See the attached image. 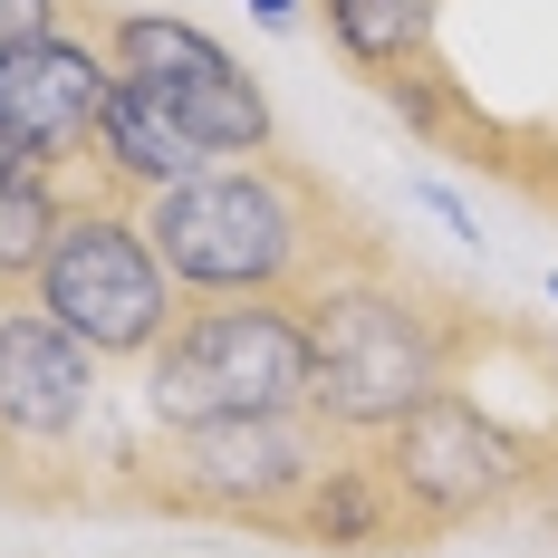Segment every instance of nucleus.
Here are the masks:
<instances>
[{
    "label": "nucleus",
    "instance_id": "f257e3e1",
    "mask_svg": "<svg viewBox=\"0 0 558 558\" xmlns=\"http://www.w3.org/2000/svg\"><path fill=\"white\" fill-rule=\"evenodd\" d=\"M145 231L183 299H270V308H299L337 270L395 251L328 173H308L279 145L213 155L193 183L145 193Z\"/></svg>",
    "mask_w": 558,
    "mask_h": 558
},
{
    "label": "nucleus",
    "instance_id": "f03ea898",
    "mask_svg": "<svg viewBox=\"0 0 558 558\" xmlns=\"http://www.w3.org/2000/svg\"><path fill=\"white\" fill-rule=\"evenodd\" d=\"M299 318H308V356H318L308 414L337 424V434H386L395 414H414L424 395L462 386V366L482 356L472 299L434 289V279L414 270V260H395V251L337 270L328 289H308Z\"/></svg>",
    "mask_w": 558,
    "mask_h": 558
},
{
    "label": "nucleus",
    "instance_id": "7ed1b4c3",
    "mask_svg": "<svg viewBox=\"0 0 558 558\" xmlns=\"http://www.w3.org/2000/svg\"><path fill=\"white\" fill-rule=\"evenodd\" d=\"M347 444L318 414H213V424H145L116 452L107 501L155 510V520H203V530H251L289 539L308 482Z\"/></svg>",
    "mask_w": 558,
    "mask_h": 558
},
{
    "label": "nucleus",
    "instance_id": "20e7f679",
    "mask_svg": "<svg viewBox=\"0 0 558 558\" xmlns=\"http://www.w3.org/2000/svg\"><path fill=\"white\" fill-rule=\"evenodd\" d=\"M29 299H39L97 366H145V356L165 347V328L183 318V289H173V270L155 260L145 203L116 193V183H97V173H68V222H58Z\"/></svg>",
    "mask_w": 558,
    "mask_h": 558
},
{
    "label": "nucleus",
    "instance_id": "39448f33",
    "mask_svg": "<svg viewBox=\"0 0 558 558\" xmlns=\"http://www.w3.org/2000/svg\"><path fill=\"white\" fill-rule=\"evenodd\" d=\"M308 318L270 299H183L165 347L145 356L155 424H213V414H308Z\"/></svg>",
    "mask_w": 558,
    "mask_h": 558
},
{
    "label": "nucleus",
    "instance_id": "423d86ee",
    "mask_svg": "<svg viewBox=\"0 0 558 558\" xmlns=\"http://www.w3.org/2000/svg\"><path fill=\"white\" fill-rule=\"evenodd\" d=\"M366 444H376V462L404 492L424 539L472 530V520H492V510H510L520 492L549 482V434H520L510 414H492L482 395H462V386L424 395L414 414H395L386 434H366Z\"/></svg>",
    "mask_w": 558,
    "mask_h": 558
},
{
    "label": "nucleus",
    "instance_id": "0eeeda50",
    "mask_svg": "<svg viewBox=\"0 0 558 558\" xmlns=\"http://www.w3.org/2000/svg\"><path fill=\"white\" fill-rule=\"evenodd\" d=\"M97 424V356L39 299L0 308V462L29 501H77V452Z\"/></svg>",
    "mask_w": 558,
    "mask_h": 558
},
{
    "label": "nucleus",
    "instance_id": "6e6552de",
    "mask_svg": "<svg viewBox=\"0 0 558 558\" xmlns=\"http://www.w3.org/2000/svg\"><path fill=\"white\" fill-rule=\"evenodd\" d=\"M97 39H107L116 77H135L145 97H165L213 155H260L279 135L260 77H251L203 20H173V10H97Z\"/></svg>",
    "mask_w": 558,
    "mask_h": 558
},
{
    "label": "nucleus",
    "instance_id": "1a4fd4ad",
    "mask_svg": "<svg viewBox=\"0 0 558 558\" xmlns=\"http://www.w3.org/2000/svg\"><path fill=\"white\" fill-rule=\"evenodd\" d=\"M116 87V58L87 20L68 29H39L20 49H0V125L20 145V165L39 173H87V145H97V107Z\"/></svg>",
    "mask_w": 558,
    "mask_h": 558
},
{
    "label": "nucleus",
    "instance_id": "9d476101",
    "mask_svg": "<svg viewBox=\"0 0 558 558\" xmlns=\"http://www.w3.org/2000/svg\"><path fill=\"white\" fill-rule=\"evenodd\" d=\"M289 539H299V549H414L424 530H414L404 492L386 482L376 444L347 434V444L328 452V472L308 482V501H299V520H289Z\"/></svg>",
    "mask_w": 558,
    "mask_h": 558
},
{
    "label": "nucleus",
    "instance_id": "9b49d317",
    "mask_svg": "<svg viewBox=\"0 0 558 558\" xmlns=\"http://www.w3.org/2000/svg\"><path fill=\"white\" fill-rule=\"evenodd\" d=\"M213 165V145L165 107V97H145L135 77H116L107 107H97V145H87V173L116 183V193H173V183H193V173Z\"/></svg>",
    "mask_w": 558,
    "mask_h": 558
},
{
    "label": "nucleus",
    "instance_id": "f8f14e48",
    "mask_svg": "<svg viewBox=\"0 0 558 558\" xmlns=\"http://www.w3.org/2000/svg\"><path fill=\"white\" fill-rule=\"evenodd\" d=\"M318 20H328V49L386 97L395 77H424L434 68L444 0H318Z\"/></svg>",
    "mask_w": 558,
    "mask_h": 558
},
{
    "label": "nucleus",
    "instance_id": "ddd939ff",
    "mask_svg": "<svg viewBox=\"0 0 558 558\" xmlns=\"http://www.w3.org/2000/svg\"><path fill=\"white\" fill-rule=\"evenodd\" d=\"M58 222H68V173H0V308H20L39 289V260H49Z\"/></svg>",
    "mask_w": 558,
    "mask_h": 558
},
{
    "label": "nucleus",
    "instance_id": "4468645a",
    "mask_svg": "<svg viewBox=\"0 0 558 558\" xmlns=\"http://www.w3.org/2000/svg\"><path fill=\"white\" fill-rule=\"evenodd\" d=\"M68 20L97 29V0H0V49H20V39H39V29H68Z\"/></svg>",
    "mask_w": 558,
    "mask_h": 558
},
{
    "label": "nucleus",
    "instance_id": "2eb2a0df",
    "mask_svg": "<svg viewBox=\"0 0 558 558\" xmlns=\"http://www.w3.org/2000/svg\"><path fill=\"white\" fill-rule=\"evenodd\" d=\"M251 10H260L270 29H299V0H251Z\"/></svg>",
    "mask_w": 558,
    "mask_h": 558
},
{
    "label": "nucleus",
    "instance_id": "dca6fc26",
    "mask_svg": "<svg viewBox=\"0 0 558 558\" xmlns=\"http://www.w3.org/2000/svg\"><path fill=\"white\" fill-rule=\"evenodd\" d=\"M0 173H20V145H10V125H0Z\"/></svg>",
    "mask_w": 558,
    "mask_h": 558
},
{
    "label": "nucleus",
    "instance_id": "f3484780",
    "mask_svg": "<svg viewBox=\"0 0 558 558\" xmlns=\"http://www.w3.org/2000/svg\"><path fill=\"white\" fill-rule=\"evenodd\" d=\"M549 308H558V279H549Z\"/></svg>",
    "mask_w": 558,
    "mask_h": 558
}]
</instances>
